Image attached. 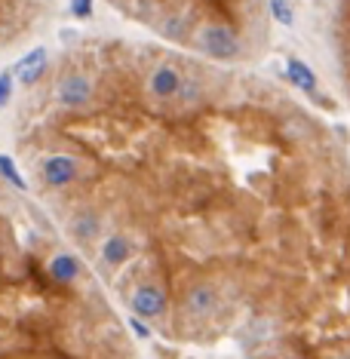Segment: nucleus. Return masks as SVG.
<instances>
[{
  "label": "nucleus",
  "mask_w": 350,
  "mask_h": 359,
  "mask_svg": "<svg viewBox=\"0 0 350 359\" xmlns=\"http://www.w3.org/2000/svg\"><path fill=\"white\" fill-rule=\"evenodd\" d=\"M0 359H135L130 319L3 157Z\"/></svg>",
  "instance_id": "nucleus-2"
},
{
  "label": "nucleus",
  "mask_w": 350,
  "mask_h": 359,
  "mask_svg": "<svg viewBox=\"0 0 350 359\" xmlns=\"http://www.w3.org/2000/svg\"><path fill=\"white\" fill-rule=\"evenodd\" d=\"M10 145L132 329L350 359V141L255 62L77 34L19 74Z\"/></svg>",
  "instance_id": "nucleus-1"
},
{
  "label": "nucleus",
  "mask_w": 350,
  "mask_h": 359,
  "mask_svg": "<svg viewBox=\"0 0 350 359\" xmlns=\"http://www.w3.org/2000/svg\"><path fill=\"white\" fill-rule=\"evenodd\" d=\"M323 43L350 111V0H323Z\"/></svg>",
  "instance_id": "nucleus-3"
}]
</instances>
